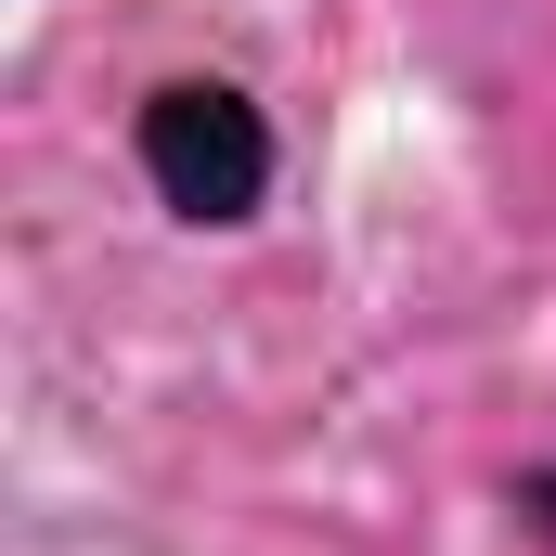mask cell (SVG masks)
I'll list each match as a JSON object with an SVG mask.
<instances>
[{
    "mask_svg": "<svg viewBox=\"0 0 556 556\" xmlns=\"http://www.w3.org/2000/svg\"><path fill=\"white\" fill-rule=\"evenodd\" d=\"M142 168H155V194H168L181 220H247L260 181H273V142H260V117H247V91L181 78V91L142 104Z\"/></svg>",
    "mask_w": 556,
    "mask_h": 556,
    "instance_id": "obj_1",
    "label": "cell"
},
{
    "mask_svg": "<svg viewBox=\"0 0 556 556\" xmlns=\"http://www.w3.org/2000/svg\"><path fill=\"white\" fill-rule=\"evenodd\" d=\"M531 531H544V556H556V479H531Z\"/></svg>",
    "mask_w": 556,
    "mask_h": 556,
    "instance_id": "obj_2",
    "label": "cell"
}]
</instances>
